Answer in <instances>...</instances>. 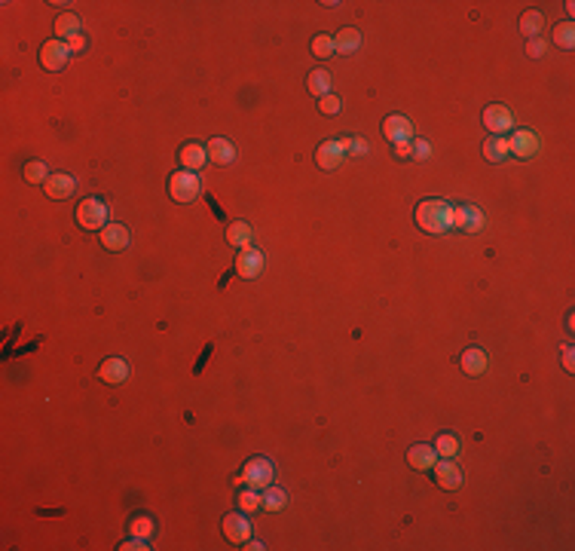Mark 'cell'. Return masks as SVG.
Masks as SVG:
<instances>
[{
  "label": "cell",
  "mask_w": 575,
  "mask_h": 551,
  "mask_svg": "<svg viewBox=\"0 0 575 551\" xmlns=\"http://www.w3.org/2000/svg\"><path fill=\"white\" fill-rule=\"evenodd\" d=\"M288 506V493L279 490V487H263V496H260V508L267 511H281Z\"/></svg>",
  "instance_id": "cell-26"
},
{
  "label": "cell",
  "mask_w": 575,
  "mask_h": 551,
  "mask_svg": "<svg viewBox=\"0 0 575 551\" xmlns=\"http://www.w3.org/2000/svg\"><path fill=\"white\" fill-rule=\"evenodd\" d=\"M306 89L316 95V99H325V95H330V74L325 71V67H318V71H313L306 77Z\"/></svg>",
  "instance_id": "cell-24"
},
{
  "label": "cell",
  "mask_w": 575,
  "mask_h": 551,
  "mask_svg": "<svg viewBox=\"0 0 575 551\" xmlns=\"http://www.w3.org/2000/svg\"><path fill=\"white\" fill-rule=\"evenodd\" d=\"M428 153H432L428 141H413V157H416V160H428Z\"/></svg>",
  "instance_id": "cell-39"
},
{
  "label": "cell",
  "mask_w": 575,
  "mask_h": 551,
  "mask_svg": "<svg viewBox=\"0 0 575 551\" xmlns=\"http://www.w3.org/2000/svg\"><path fill=\"white\" fill-rule=\"evenodd\" d=\"M395 157H398V160L413 157V144H411V141H398V144H395Z\"/></svg>",
  "instance_id": "cell-38"
},
{
  "label": "cell",
  "mask_w": 575,
  "mask_h": 551,
  "mask_svg": "<svg viewBox=\"0 0 575 551\" xmlns=\"http://www.w3.org/2000/svg\"><path fill=\"white\" fill-rule=\"evenodd\" d=\"M245 548H251V551H260V548H263V542H245Z\"/></svg>",
  "instance_id": "cell-42"
},
{
  "label": "cell",
  "mask_w": 575,
  "mask_h": 551,
  "mask_svg": "<svg viewBox=\"0 0 575 551\" xmlns=\"http://www.w3.org/2000/svg\"><path fill=\"white\" fill-rule=\"evenodd\" d=\"M484 126L493 135H505L508 129H514V117L505 104H490V108L484 111Z\"/></svg>",
  "instance_id": "cell-9"
},
{
  "label": "cell",
  "mask_w": 575,
  "mask_h": 551,
  "mask_svg": "<svg viewBox=\"0 0 575 551\" xmlns=\"http://www.w3.org/2000/svg\"><path fill=\"white\" fill-rule=\"evenodd\" d=\"M340 144H343V150L349 153V157H364V153L370 150V144L364 138H358V135H355V138H343Z\"/></svg>",
  "instance_id": "cell-34"
},
{
  "label": "cell",
  "mask_w": 575,
  "mask_h": 551,
  "mask_svg": "<svg viewBox=\"0 0 575 551\" xmlns=\"http://www.w3.org/2000/svg\"><path fill=\"white\" fill-rule=\"evenodd\" d=\"M83 46H86V37H83V34H80V37H74V40H71V52H80Z\"/></svg>",
  "instance_id": "cell-41"
},
{
  "label": "cell",
  "mask_w": 575,
  "mask_h": 551,
  "mask_svg": "<svg viewBox=\"0 0 575 551\" xmlns=\"http://www.w3.org/2000/svg\"><path fill=\"white\" fill-rule=\"evenodd\" d=\"M343 160H346V150H343V144H340V141H325V144H318V150H316L318 169L334 172V169L343 166Z\"/></svg>",
  "instance_id": "cell-10"
},
{
  "label": "cell",
  "mask_w": 575,
  "mask_h": 551,
  "mask_svg": "<svg viewBox=\"0 0 575 551\" xmlns=\"http://www.w3.org/2000/svg\"><path fill=\"white\" fill-rule=\"evenodd\" d=\"M77 224L83 230H104L107 227V206L99 196H89L77 206Z\"/></svg>",
  "instance_id": "cell-2"
},
{
  "label": "cell",
  "mask_w": 575,
  "mask_h": 551,
  "mask_svg": "<svg viewBox=\"0 0 575 551\" xmlns=\"http://www.w3.org/2000/svg\"><path fill=\"white\" fill-rule=\"evenodd\" d=\"M554 43L560 46V50H572L575 46V25L572 22H560L554 28Z\"/></svg>",
  "instance_id": "cell-29"
},
{
  "label": "cell",
  "mask_w": 575,
  "mask_h": 551,
  "mask_svg": "<svg viewBox=\"0 0 575 551\" xmlns=\"http://www.w3.org/2000/svg\"><path fill=\"white\" fill-rule=\"evenodd\" d=\"M526 55H530V59H542L545 55V40L542 37H532V40L526 43Z\"/></svg>",
  "instance_id": "cell-36"
},
{
  "label": "cell",
  "mask_w": 575,
  "mask_h": 551,
  "mask_svg": "<svg viewBox=\"0 0 575 551\" xmlns=\"http://www.w3.org/2000/svg\"><path fill=\"white\" fill-rule=\"evenodd\" d=\"M542 25H545V18H542L539 9H526V13L520 16V31L530 37V40H532V37H539Z\"/></svg>",
  "instance_id": "cell-28"
},
{
  "label": "cell",
  "mask_w": 575,
  "mask_h": 551,
  "mask_svg": "<svg viewBox=\"0 0 575 551\" xmlns=\"http://www.w3.org/2000/svg\"><path fill=\"white\" fill-rule=\"evenodd\" d=\"M416 224H419V230L435 233V236L447 233V230L453 227L450 202H444V199H423V202H419V208H416Z\"/></svg>",
  "instance_id": "cell-1"
},
{
  "label": "cell",
  "mask_w": 575,
  "mask_h": 551,
  "mask_svg": "<svg viewBox=\"0 0 575 551\" xmlns=\"http://www.w3.org/2000/svg\"><path fill=\"white\" fill-rule=\"evenodd\" d=\"M77 187V181L67 175V172H58V175H50V181L43 184V190H46V196H52V199H67L74 193Z\"/></svg>",
  "instance_id": "cell-18"
},
{
  "label": "cell",
  "mask_w": 575,
  "mask_h": 551,
  "mask_svg": "<svg viewBox=\"0 0 575 551\" xmlns=\"http://www.w3.org/2000/svg\"><path fill=\"white\" fill-rule=\"evenodd\" d=\"M199 190H202L199 175H196V172H187V169L174 172L172 181H169V193H172L174 202H193V199L199 196Z\"/></svg>",
  "instance_id": "cell-3"
},
{
  "label": "cell",
  "mask_w": 575,
  "mask_h": 551,
  "mask_svg": "<svg viewBox=\"0 0 575 551\" xmlns=\"http://www.w3.org/2000/svg\"><path fill=\"white\" fill-rule=\"evenodd\" d=\"M25 178L31 181V184H46V181H50V169H46L43 160H31L25 166Z\"/></svg>",
  "instance_id": "cell-31"
},
{
  "label": "cell",
  "mask_w": 575,
  "mask_h": 551,
  "mask_svg": "<svg viewBox=\"0 0 575 551\" xmlns=\"http://www.w3.org/2000/svg\"><path fill=\"white\" fill-rule=\"evenodd\" d=\"M263 267H267V257H263V251L260 248H239V255H236V273L242 279H257L263 273Z\"/></svg>",
  "instance_id": "cell-6"
},
{
  "label": "cell",
  "mask_w": 575,
  "mask_h": 551,
  "mask_svg": "<svg viewBox=\"0 0 575 551\" xmlns=\"http://www.w3.org/2000/svg\"><path fill=\"white\" fill-rule=\"evenodd\" d=\"M407 462L416 469V472H428L435 469L437 462V453H435V444H413L411 450H407Z\"/></svg>",
  "instance_id": "cell-14"
},
{
  "label": "cell",
  "mask_w": 575,
  "mask_h": 551,
  "mask_svg": "<svg viewBox=\"0 0 575 551\" xmlns=\"http://www.w3.org/2000/svg\"><path fill=\"white\" fill-rule=\"evenodd\" d=\"M71 43L65 40H46L43 50H40V65L46 67V71H62V67H67V62H71Z\"/></svg>",
  "instance_id": "cell-5"
},
{
  "label": "cell",
  "mask_w": 575,
  "mask_h": 551,
  "mask_svg": "<svg viewBox=\"0 0 575 551\" xmlns=\"http://www.w3.org/2000/svg\"><path fill=\"white\" fill-rule=\"evenodd\" d=\"M223 536H227V542L233 545H245L251 539V524L245 518V511H233V515L223 518Z\"/></svg>",
  "instance_id": "cell-7"
},
{
  "label": "cell",
  "mask_w": 575,
  "mask_h": 551,
  "mask_svg": "<svg viewBox=\"0 0 575 551\" xmlns=\"http://www.w3.org/2000/svg\"><path fill=\"white\" fill-rule=\"evenodd\" d=\"M74 37H80V18H77L74 13H62L55 18V40L71 43Z\"/></svg>",
  "instance_id": "cell-22"
},
{
  "label": "cell",
  "mask_w": 575,
  "mask_h": 551,
  "mask_svg": "<svg viewBox=\"0 0 575 551\" xmlns=\"http://www.w3.org/2000/svg\"><path fill=\"white\" fill-rule=\"evenodd\" d=\"M435 481L444 490H459L465 478H462V469L453 460H444V462H435Z\"/></svg>",
  "instance_id": "cell-13"
},
{
  "label": "cell",
  "mask_w": 575,
  "mask_h": 551,
  "mask_svg": "<svg viewBox=\"0 0 575 551\" xmlns=\"http://www.w3.org/2000/svg\"><path fill=\"white\" fill-rule=\"evenodd\" d=\"M459 447H462L459 438H456V435H450V432H447V435H437V438H435V453H437V457H444V460H453L456 453H459Z\"/></svg>",
  "instance_id": "cell-27"
},
{
  "label": "cell",
  "mask_w": 575,
  "mask_h": 551,
  "mask_svg": "<svg viewBox=\"0 0 575 551\" xmlns=\"http://www.w3.org/2000/svg\"><path fill=\"white\" fill-rule=\"evenodd\" d=\"M508 138L505 135H490V138L484 141V160L486 162H505L508 160Z\"/></svg>",
  "instance_id": "cell-21"
},
{
  "label": "cell",
  "mask_w": 575,
  "mask_h": 551,
  "mask_svg": "<svg viewBox=\"0 0 575 551\" xmlns=\"http://www.w3.org/2000/svg\"><path fill=\"white\" fill-rule=\"evenodd\" d=\"M101 245L107 251H125L129 248V230H125V224H107L101 230Z\"/></svg>",
  "instance_id": "cell-16"
},
{
  "label": "cell",
  "mask_w": 575,
  "mask_h": 551,
  "mask_svg": "<svg viewBox=\"0 0 575 551\" xmlns=\"http://www.w3.org/2000/svg\"><path fill=\"white\" fill-rule=\"evenodd\" d=\"M508 150L514 153V157H520V160H532L535 153H539V135H535L532 129H518V132H511Z\"/></svg>",
  "instance_id": "cell-8"
},
{
  "label": "cell",
  "mask_w": 575,
  "mask_h": 551,
  "mask_svg": "<svg viewBox=\"0 0 575 551\" xmlns=\"http://www.w3.org/2000/svg\"><path fill=\"white\" fill-rule=\"evenodd\" d=\"M383 135H386V141H411L413 138V123L401 117V113H392V117H386L383 120Z\"/></svg>",
  "instance_id": "cell-11"
},
{
  "label": "cell",
  "mask_w": 575,
  "mask_h": 551,
  "mask_svg": "<svg viewBox=\"0 0 575 551\" xmlns=\"http://www.w3.org/2000/svg\"><path fill=\"white\" fill-rule=\"evenodd\" d=\"M318 111L328 113V117H337V113L343 111V101H340L337 95H325V99H318Z\"/></svg>",
  "instance_id": "cell-35"
},
{
  "label": "cell",
  "mask_w": 575,
  "mask_h": 551,
  "mask_svg": "<svg viewBox=\"0 0 575 551\" xmlns=\"http://www.w3.org/2000/svg\"><path fill=\"white\" fill-rule=\"evenodd\" d=\"M129 533H132V536H141V539H150L153 533H157V524H153V518L138 515V518H132Z\"/></svg>",
  "instance_id": "cell-30"
},
{
  "label": "cell",
  "mask_w": 575,
  "mask_h": 551,
  "mask_svg": "<svg viewBox=\"0 0 575 551\" xmlns=\"http://www.w3.org/2000/svg\"><path fill=\"white\" fill-rule=\"evenodd\" d=\"M563 367L572 374L575 371V352H572V346H563Z\"/></svg>",
  "instance_id": "cell-40"
},
{
  "label": "cell",
  "mask_w": 575,
  "mask_h": 551,
  "mask_svg": "<svg viewBox=\"0 0 575 551\" xmlns=\"http://www.w3.org/2000/svg\"><path fill=\"white\" fill-rule=\"evenodd\" d=\"M227 243L233 248H245L251 243V227L245 224V221H233V224L227 227Z\"/></svg>",
  "instance_id": "cell-25"
},
{
  "label": "cell",
  "mask_w": 575,
  "mask_h": 551,
  "mask_svg": "<svg viewBox=\"0 0 575 551\" xmlns=\"http://www.w3.org/2000/svg\"><path fill=\"white\" fill-rule=\"evenodd\" d=\"M99 377H101L104 383L116 386V383H123L125 377H129V364H125L123 359H107V362H101V367H99Z\"/></svg>",
  "instance_id": "cell-23"
},
{
  "label": "cell",
  "mask_w": 575,
  "mask_h": 551,
  "mask_svg": "<svg viewBox=\"0 0 575 551\" xmlns=\"http://www.w3.org/2000/svg\"><path fill=\"white\" fill-rule=\"evenodd\" d=\"M453 227H459L462 233H477L484 227V211L477 206H459L453 208Z\"/></svg>",
  "instance_id": "cell-12"
},
{
  "label": "cell",
  "mask_w": 575,
  "mask_h": 551,
  "mask_svg": "<svg viewBox=\"0 0 575 551\" xmlns=\"http://www.w3.org/2000/svg\"><path fill=\"white\" fill-rule=\"evenodd\" d=\"M178 157H181V166L187 169V172H199V169L208 162V150L202 148V144L190 141V144H184V148H181Z\"/></svg>",
  "instance_id": "cell-15"
},
{
  "label": "cell",
  "mask_w": 575,
  "mask_h": 551,
  "mask_svg": "<svg viewBox=\"0 0 575 551\" xmlns=\"http://www.w3.org/2000/svg\"><path fill=\"white\" fill-rule=\"evenodd\" d=\"M334 50H337V55H352V52H358V50H362V31H355V28H343V31H337Z\"/></svg>",
  "instance_id": "cell-20"
},
{
  "label": "cell",
  "mask_w": 575,
  "mask_h": 551,
  "mask_svg": "<svg viewBox=\"0 0 575 551\" xmlns=\"http://www.w3.org/2000/svg\"><path fill=\"white\" fill-rule=\"evenodd\" d=\"M120 548H123V551H147L150 545H147V539H141V536H132L129 542H123Z\"/></svg>",
  "instance_id": "cell-37"
},
{
  "label": "cell",
  "mask_w": 575,
  "mask_h": 551,
  "mask_svg": "<svg viewBox=\"0 0 575 551\" xmlns=\"http://www.w3.org/2000/svg\"><path fill=\"white\" fill-rule=\"evenodd\" d=\"M269 481H272V462L269 460L255 457V460L245 462V469H242V484L263 490V487H269Z\"/></svg>",
  "instance_id": "cell-4"
},
{
  "label": "cell",
  "mask_w": 575,
  "mask_h": 551,
  "mask_svg": "<svg viewBox=\"0 0 575 551\" xmlns=\"http://www.w3.org/2000/svg\"><path fill=\"white\" fill-rule=\"evenodd\" d=\"M313 55H316V59H334V55H337V50H334V37L318 34L316 40H313Z\"/></svg>",
  "instance_id": "cell-32"
},
{
  "label": "cell",
  "mask_w": 575,
  "mask_h": 551,
  "mask_svg": "<svg viewBox=\"0 0 575 551\" xmlns=\"http://www.w3.org/2000/svg\"><path fill=\"white\" fill-rule=\"evenodd\" d=\"M236 499H239V511H245V515H248V511H257V508H260V493H257L255 487H251V490H242Z\"/></svg>",
  "instance_id": "cell-33"
},
{
  "label": "cell",
  "mask_w": 575,
  "mask_h": 551,
  "mask_svg": "<svg viewBox=\"0 0 575 551\" xmlns=\"http://www.w3.org/2000/svg\"><path fill=\"white\" fill-rule=\"evenodd\" d=\"M206 150H208V160L214 166H230V162L236 160V148H233L227 138H211Z\"/></svg>",
  "instance_id": "cell-19"
},
{
  "label": "cell",
  "mask_w": 575,
  "mask_h": 551,
  "mask_svg": "<svg viewBox=\"0 0 575 551\" xmlns=\"http://www.w3.org/2000/svg\"><path fill=\"white\" fill-rule=\"evenodd\" d=\"M459 364H462V371L469 377H481L486 371V364H490V359H486V352L481 350V346H469V350L462 352Z\"/></svg>",
  "instance_id": "cell-17"
}]
</instances>
